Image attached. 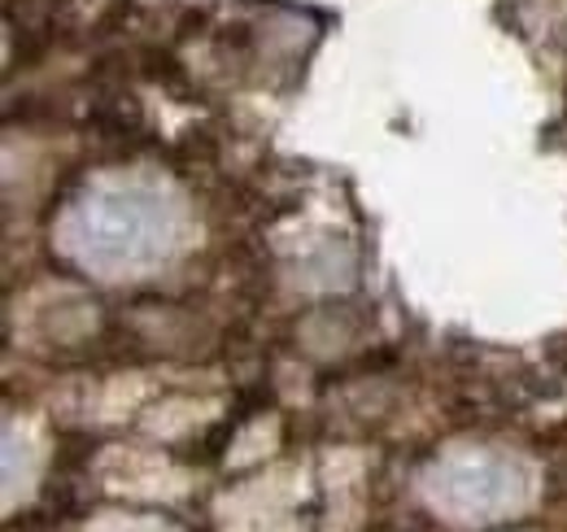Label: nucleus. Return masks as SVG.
<instances>
[{
    "label": "nucleus",
    "mask_w": 567,
    "mask_h": 532,
    "mask_svg": "<svg viewBox=\"0 0 567 532\" xmlns=\"http://www.w3.org/2000/svg\"><path fill=\"white\" fill-rule=\"evenodd\" d=\"M424 498L454 524H494L528 498V475L502 454L467 450L427 467Z\"/></svg>",
    "instance_id": "obj_2"
},
{
    "label": "nucleus",
    "mask_w": 567,
    "mask_h": 532,
    "mask_svg": "<svg viewBox=\"0 0 567 532\" xmlns=\"http://www.w3.org/2000/svg\"><path fill=\"white\" fill-rule=\"evenodd\" d=\"M184 236L175 197L153 184H105L74 197L58 223V245L96 275H136L166 263Z\"/></svg>",
    "instance_id": "obj_1"
}]
</instances>
